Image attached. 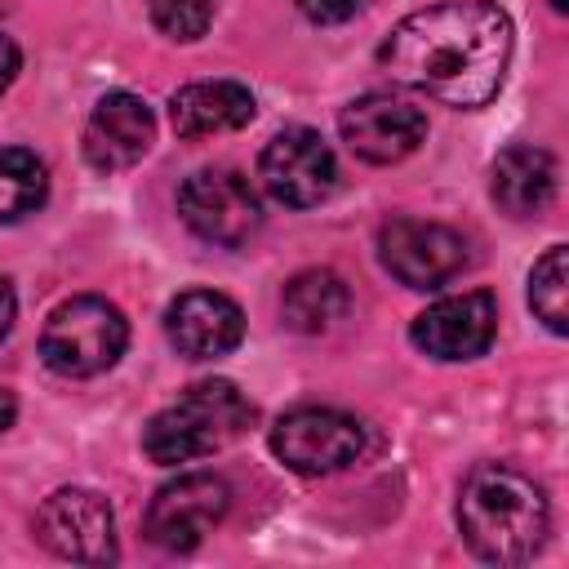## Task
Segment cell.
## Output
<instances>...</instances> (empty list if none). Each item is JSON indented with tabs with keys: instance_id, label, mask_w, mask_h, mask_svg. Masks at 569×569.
I'll use <instances>...</instances> for the list:
<instances>
[{
	"instance_id": "3",
	"label": "cell",
	"mask_w": 569,
	"mask_h": 569,
	"mask_svg": "<svg viewBox=\"0 0 569 569\" xmlns=\"http://www.w3.org/2000/svg\"><path fill=\"white\" fill-rule=\"evenodd\" d=\"M249 422L253 405L244 400V391L227 378H204L191 382L178 400H169L160 413H151V422L142 427V453L156 467L196 462L240 440Z\"/></svg>"
},
{
	"instance_id": "12",
	"label": "cell",
	"mask_w": 569,
	"mask_h": 569,
	"mask_svg": "<svg viewBox=\"0 0 569 569\" xmlns=\"http://www.w3.org/2000/svg\"><path fill=\"white\" fill-rule=\"evenodd\" d=\"M338 133L351 147V156L369 164H396L422 147L427 116L422 107L396 93H360L338 111Z\"/></svg>"
},
{
	"instance_id": "11",
	"label": "cell",
	"mask_w": 569,
	"mask_h": 569,
	"mask_svg": "<svg viewBox=\"0 0 569 569\" xmlns=\"http://www.w3.org/2000/svg\"><path fill=\"white\" fill-rule=\"evenodd\" d=\"M493 333H498V302L489 289L449 293V298L431 302L427 311H418L409 325L413 347L445 365L485 356L493 347Z\"/></svg>"
},
{
	"instance_id": "5",
	"label": "cell",
	"mask_w": 569,
	"mask_h": 569,
	"mask_svg": "<svg viewBox=\"0 0 569 569\" xmlns=\"http://www.w3.org/2000/svg\"><path fill=\"white\" fill-rule=\"evenodd\" d=\"M267 445L298 476H333L365 453V427L342 409L302 405L276 418Z\"/></svg>"
},
{
	"instance_id": "10",
	"label": "cell",
	"mask_w": 569,
	"mask_h": 569,
	"mask_svg": "<svg viewBox=\"0 0 569 569\" xmlns=\"http://www.w3.org/2000/svg\"><path fill=\"white\" fill-rule=\"evenodd\" d=\"M36 538L76 565H111L120 556L116 547V516L111 502L93 489H58L36 511Z\"/></svg>"
},
{
	"instance_id": "14",
	"label": "cell",
	"mask_w": 569,
	"mask_h": 569,
	"mask_svg": "<svg viewBox=\"0 0 569 569\" xmlns=\"http://www.w3.org/2000/svg\"><path fill=\"white\" fill-rule=\"evenodd\" d=\"M151 142H156V116L138 93H129V89L102 93L98 107L89 111V124H84L89 169H98V173L133 169L151 151Z\"/></svg>"
},
{
	"instance_id": "22",
	"label": "cell",
	"mask_w": 569,
	"mask_h": 569,
	"mask_svg": "<svg viewBox=\"0 0 569 569\" xmlns=\"http://www.w3.org/2000/svg\"><path fill=\"white\" fill-rule=\"evenodd\" d=\"M18 71H22V53H18V44L9 36H0V93L18 80Z\"/></svg>"
},
{
	"instance_id": "17",
	"label": "cell",
	"mask_w": 569,
	"mask_h": 569,
	"mask_svg": "<svg viewBox=\"0 0 569 569\" xmlns=\"http://www.w3.org/2000/svg\"><path fill=\"white\" fill-rule=\"evenodd\" d=\"M347 311H351V289L329 267L298 271L280 293V320L293 333H329Z\"/></svg>"
},
{
	"instance_id": "16",
	"label": "cell",
	"mask_w": 569,
	"mask_h": 569,
	"mask_svg": "<svg viewBox=\"0 0 569 569\" xmlns=\"http://www.w3.org/2000/svg\"><path fill=\"white\" fill-rule=\"evenodd\" d=\"M253 111L258 102L240 80H196L169 98V120L178 138H213V133L244 129Z\"/></svg>"
},
{
	"instance_id": "25",
	"label": "cell",
	"mask_w": 569,
	"mask_h": 569,
	"mask_svg": "<svg viewBox=\"0 0 569 569\" xmlns=\"http://www.w3.org/2000/svg\"><path fill=\"white\" fill-rule=\"evenodd\" d=\"M551 9H556V13H565V9H569V0H551Z\"/></svg>"
},
{
	"instance_id": "24",
	"label": "cell",
	"mask_w": 569,
	"mask_h": 569,
	"mask_svg": "<svg viewBox=\"0 0 569 569\" xmlns=\"http://www.w3.org/2000/svg\"><path fill=\"white\" fill-rule=\"evenodd\" d=\"M13 418H18V400H13V391H4V387H0V431H9V427H13Z\"/></svg>"
},
{
	"instance_id": "8",
	"label": "cell",
	"mask_w": 569,
	"mask_h": 569,
	"mask_svg": "<svg viewBox=\"0 0 569 569\" xmlns=\"http://www.w3.org/2000/svg\"><path fill=\"white\" fill-rule=\"evenodd\" d=\"M258 178H262V187H267V196L276 204H284V209H316L338 187V160H333L329 142L316 129L289 124V129H280L262 147Z\"/></svg>"
},
{
	"instance_id": "18",
	"label": "cell",
	"mask_w": 569,
	"mask_h": 569,
	"mask_svg": "<svg viewBox=\"0 0 569 569\" xmlns=\"http://www.w3.org/2000/svg\"><path fill=\"white\" fill-rule=\"evenodd\" d=\"M49 200V169L27 147H0V222H22Z\"/></svg>"
},
{
	"instance_id": "4",
	"label": "cell",
	"mask_w": 569,
	"mask_h": 569,
	"mask_svg": "<svg viewBox=\"0 0 569 569\" xmlns=\"http://www.w3.org/2000/svg\"><path fill=\"white\" fill-rule=\"evenodd\" d=\"M129 347V320L116 302L98 293H76L58 302L40 329V356L58 378H98Z\"/></svg>"
},
{
	"instance_id": "6",
	"label": "cell",
	"mask_w": 569,
	"mask_h": 569,
	"mask_svg": "<svg viewBox=\"0 0 569 569\" xmlns=\"http://www.w3.org/2000/svg\"><path fill=\"white\" fill-rule=\"evenodd\" d=\"M178 218L200 240L218 249H240L262 227V204L240 169L209 164V169H196L178 187Z\"/></svg>"
},
{
	"instance_id": "23",
	"label": "cell",
	"mask_w": 569,
	"mask_h": 569,
	"mask_svg": "<svg viewBox=\"0 0 569 569\" xmlns=\"http://www.w3.org/2000/svg\"><path fill=\"white\" fill-rule=\"evenodd\" d=\"M13 316H18V298H13L9 280L0 276V342H4V338H9V329H13Z\"/></svg>"
},
{
	"instance_id": "2",
	"label": "cell",
	"mask_w": 569,
	"mask_h": 569,
	"mask_svg": "<svg viewBox=\"0 0 569 569\" xmlns=\"http://www.w3.org/2000/svg\"><path fill=\"white\" fill-rule=\"evenodd\" d=\"M458 529H462V542L485 565L507 569L542 551L551 533V507H547V493L533 485V476L507 462H480L462 480Z\"/></svg>"
},
{
	"instance_id": "20",
	"label": "cell",
	"mask_w": 569,
	"mask_h": 569,
	"mask_svg": "<svg viewBox=\"0 0 569 569\" xmlns=\"http://www.w3.org/2000/svg\"><path fill=\"white\" fill-rule=\"evenodd\" d=\"M147 9L169 40H200L218 13V0H147Z\"/></svg>"
},
{
	"instance_id": "21",
	"label": "cell",
	"mask_w": 569,
	"mask_h": 569,
	"mask_svg": "<svg viewBox=\"0 0 569 569\" xmlns=\"http://www.w3.org/2000/svg\"><path fill=\"white\" fill-rule=\"evenodd\" d=\"M302 9V18H311L316 27H338V22H351L369 0H293Z\"/></svg>"
},
{
	"instance_id": "9",
	"label": "cell",
	"mask_w": 569,
	"mask_h": 569,
	"mask_svg": "<svg viewBox=\"0 0 569 569\" xmlns=\"http://www.w3.org/2000/svg\"><path fill=\"white\" fill-rule=\"evenodd\" d=\"M378 258L405 289H440L467 267V240L431 218H387L378 227Z\"/></svg>"
},
{
	"instance_id": "13",
	"label": "cell",
	"mask_w": 569,
	"mask_h": 569,
	"mask_svg": "<svg viewBox=\"0 0 569 569\" xmlns=\"http://www.w3.org/2000/svg\"><path fill=\"white\" fill-rule=\"evenodd\" d=\"M164 338L187 360H218L240 347L244 311L218 289H187L164 307Z\"/></svg>"
},
{
	"instance_id": "7",
	"label": "cell",
	"mask_w": 569,
	"mask_h": 569,
	"mask_svg": "<svg viewBox=\"0 0 569 569\" xmlns=\"http://www.w3.org/2000/svg\"><path fill=\"white\" fill-rule=\"evenodd\" d=\"M231 507V485L213 471H182L178 480L160 485L147 516H142V533L147 542H156L160 551H196L204 542V533H213V525L227 516Z\"/></svg>"
},
{
	"instance_id": "15",
	"label": "cell",
	"mask_w": 569,
	"mask_h": 569,
	"mask_svg": "<svg viewBox=\"0 0 569 569\" xmlns=\"http://www.w3.org/2000/svg\"><path fill=\"white\" fill-rule=\"evenodd\" d=\"M556 160L551 151L533 147V142H511L493 156L489 169V196L507 218H533L556 200Z\"/></svg>"
},
{
	"instance_id": "19",
	"label": "cell",
	"mask_w": 569,
	"mask_h": 569,
	"mask_svg": "<svg viewBox=\"0 0 569 569\" xmlns=\"http://www.w3.org/2000/svg\"><path fill=\"white\" fill-rule=\"evenodd\" d=\"M529 307L556 338L569 333V249L565 244H551L533 262V271H529Z\"/></svg>"
},
{
	"instance_id": "1",
	"label": "cell",
	"mask_w": 569,
	"mask_h": 569,
	"mask_svg": "<svg viewBox=\"0 0 569 569\" xmlns=\"http://www.w3.org/2000/svg\"><path fill=\"white\" fill-rule=\"evenodd\" d=\"M511 44V18L493 0H440L391 27L378 67L405 89L476 111L502 89Z\"/></svg>"
}]
</instances>
